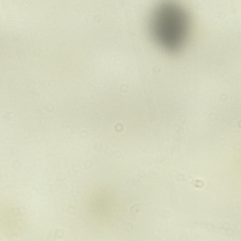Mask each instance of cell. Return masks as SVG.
Here are the masks:
<instances>
[{
    "label": "cell",
    "instance_id": "cell-1",
    "mask_svg": "<svg viewBox=\"0 0 241 241\" xmlns=\"http://www.w3.org/2000/svg\"><path fill=\"white\" fill-rule=\"evenodd\" d=\"M156 13L154 32L159 42L168 49H177L183 41L185 17L183 11L172 4H165Z\"/></svg>",
    "mask_w": 241,
    "mask_h": 241
}]
</instances>
